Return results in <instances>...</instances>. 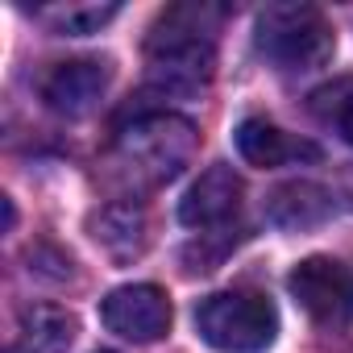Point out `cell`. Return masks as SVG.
I'll use <instances>...</instances> for the list:
<instances>
[{
	"label": "cell",
	"instance_id": "9c48e42d",
	"mask_svg": "<svg viewBox=\"0 0 353 353\" xmlns=\"http://www.w3.org/2000/svg\"><path fill=\"white\" fill-rule=\"evenodd\" d=\"M328 212H332V196L307 179L283 183L266 196V221L279 229H312V225L328 221Z\"/></svg>",
	"mask_w": 353,
	"mask_h": 353
},
{
	"label": "cell",
	"instance_id": "8fae6325",
	"mask_svg": "<svg viewBox=\"0 0 353 353\" xmlns=\"http://www.w3.org/2000/svg\"><path fill=\"white\" fill-rule=\"evenodd\" d=\"M79 320L67 307L34 303L21 312V353H67L75 345Z\"/></svg>",
	"mask_w": 353,
	"mask_h": 353
},
{
	"label": "cell",
	"instance_id": "5bb4252c",
	"mask_svg": "<svg viewBox=\"0 0 353 353\" xmlns=\"http://www.w3.org/2000/svg\"><path fill=\"white\" fill-rule=\"evenodd\" d=\"M336 129H341V137L353 145V96H349V100L336 108Z\"/></svg>",
	"mask_w": 353,
	"mask_h": 353
},
{
	"label": "cell",
	"instance_id": "9a60e30c",
	"mask_svg": "<svg viewBox=\"0 0 353 353\" xmlns=\"http://www.w3.org/2000/svg\"><path fill=\"white\" fill-rule=\"evenodd\" d=\"M345 196H349V208H353V174H349V188H345Z\"/></svg>",
	"mask_w": 353,
	"mask_h": 353
},
{
	"label": "cell",
	"instance_id": "4fadbf2b",
	"mask_svg": "<svg viewBox=\"0 0 353 353\" xmlns=\"http://www.w3.org/2000/svg\"><path fill=\"white\" fill-rule=\"evenodd\" d=\"M63 34H96L104 21L117 17V5H88V9H59V13H46Z\"/></svg>",
	"mask_w": 353,
	"mask_h": 353
},
{
	"label": "cell",
	"instance_id": "52a82bcc",
	"mask_svg": "<svg viewBox=\"0 0 353 353\" xmlns=\"http://www.w3.org/2000/svg\"><path fill=\"white\" fill-rule=\"evenodd\" d=\"M108 79H112L108 59H71V63H59L42 79V100L63 117H83V112L96 108Z\"/></svg>",
	"mask_w": 353,
	"mask_h": 353
},
{
	"label": "cell",
	"instance_id": "7c38bea8",
	"mask_svg": "<svg viewBox=\"0 0 353 353\" xmlns=\"http://www.w3.org/2000/svg\"><path fill=\"white\" fill-rule=\"evenodd\" d=\"M96 229H100L96 241H104L108 250H117V237H125L129 258L141 254V245H145V221H141V212H137L133 204H117V208H108V212L100 216Z\"/></svg>",
	"mask_w": 353,
	"mask_h": 353
},
{
	"label": "cell",
	"instance_id": "7a4b0ae2",
	"mask_svg": "<svg viewBox=\"0 0 353 353\" xmlns=\"http://www.w3.org/2000/svg\"><path fill=\"white\" fill-rule=\"evenodd\" d=\"M254 46L279 71H312L332 59V26L312 5H270L258 13Z\"/></svg>",
	"mask_w": 353,
	"mask_h": 353
},
{
	"label": "cell",
	"instance_id": "3957f363",
	"mask_svg": "<svg viewBox=\"0 0 353 353\" xmlns=\"http://www.w3.org/2000/svg\"><path fill=\"white\" fill-rule=\"evenodd\" d=\"M196 154L192 121L174 112H145L117 137V158L137 183H166L174 179Z\"/></svg>",
	"mask_w": 353,
	"mask_h": 353
},
{
	"label": "cell",
	"instance_id": "277c9868",
	"mask_svg": "<svg viewBox=\"0 0 353 353\" xmlns=\"http://www.w3.org/2000/svg\"><path fill=\"white\" fill-rule=\"evenodd\" d=\"M196 332L216 353H262L279 332V312L258 291H216L200 299Z\"/></svg>",
	"mask_w": 353,
	"mask_h": 353
},
{
	"label": "cell",
	"instance_id": "30bf717a",
	"mask_svg": "<svg viewBox=\"0 0 353 353\" xmlns=\"http://www.w3.org/2000/svg\"><path fill=\"white\" fill-rule=\"evenodd\" d=\"M237 154H241L250 166H262V170L283 166L287 158H299V154L316 158V150H312L307 141L287 137V133H283L274 121H266V117H245V121L237 125Z\"/></svg>",
	"mask_w": 353,
	"mask_h": 353
},
{
	"label": "cell",
	"instance_id": "ba28073f",
	"mask_svg": "<svg viewBox=\"0 0 353 353\" xmlns=\"http://www.w3.org/2000/svg\"><path fill=\"white\" fill-rule=\"evenodd\" d=\"M241 208V179L233 166H208L179 200V221L188 229H221Z\"/></svg>",
	"mask_w": 353,
	"mask_h": 353
},
{
	"label": "cell",
	"instance_id": "6da1fadb",
	"mask_svg": "<svg viewBox=\"0 0 353 353\" xmlns=\"http://www.w3.org/2000/svg\"><path fill=\"white\" fill-rule=\"evenodd\" d=\"M145 63L150 79L166 92H200L212 79L216 50L208 30L200 26V13L170 9L145 38Z\"/></svg>",
	"mask_w": 353,
	"mask_h": 353
},
{
	"label": "cell",
	"instance_id": "8992f818",
	"mask_svg": "<svg viewBox=\"0 0 353 353\" xmlns=\"http://www.w3.org/2000/svg\"><path fill=\"white\" fill-rule=\"evenodd\" d=\"M100 320L108 332L133 341V345H154L170 332V299L154 283H129L104 295Z\"/></svg>",
	"mask_w": 353,
	"mask_h": 353
},
{
	"label": "cell",
	"instance_id": "5b68a950",
	"mask_svg": "<svg viewBox=\"0 0 353 353\" xmlns=\"http://www.w3.org/2000/svg\"><path fill=\"white\" fill-rule=\"evenodd\" d=\"M295 303L316 320V324H328V328H345L353 324V270L341 266L336 258H303L291 279H287Z\"/></svg>",
	"mask_w": 353,
	"mask_h": 353
}]
</instances>
